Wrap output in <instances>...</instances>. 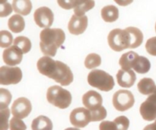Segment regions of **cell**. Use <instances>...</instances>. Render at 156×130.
I'll return each instance as SVG.
<instances>
[{"instance_id": "obj_19", "label": "cell", "mask_w": 156, "mask_h": 130, "mask_svg": "<svg viewBox=\"0 0 156 130\" xmlns=\"http://www.w3.org/2000/svg\"><path fill=\"white\" fill-rule=\"evenodd\" d=\"M101 17L105 22H114L118 19V9L113 5L105 6L101 9Z\"/></svg>"}, {"instance_id": "obj_16", "label": "cell", "mask_w": 156, "mask_h": 130, "mask_svg": "<svg viewBox=\"0 0 156 130\" xmlns=\"http://www.w3.org/2000/svg\"><path fill=\"white\" fill-rule=\"evenodd\" d=\"M12 7L18 15H27L32 10V3L29 0H14Z\"/></svg>"}, {"instance_id": "obj_13", "label": "cell", "mask_w": 156, "mask_h": 130, "mask_svg": "<svg viewBox=\"0 0 156 130\" xmlns=\"http://www.w3.org/2000/svg\"><path fill=\"white\" fill-rule=\"evenodd\" d=\"M88 27V17L77 16L74 15L72 16L68 24V30L72 34L79 35L83 33Z\"/></svg>"}, {"instance_id": "obj_21", "label": "cell", "mask_w": 156, "mask_h": 130, "mask_svg": "<svg viewBox=\"0 0 156 130\" xmlns=\"http://www.w3.org/2000/svg\"><path fill=\"white\" fill-rule=\"evenodd\" d=\"M126 30L129 32L131 39V49H135L140 47L143 41V33L139 28L135 27H128Z\"/></svg>"}, {"instance_id": "obj_5", "label": "cell", "mask_w": 156, "mask_h": 130, "mask_svg": "<svg viewBox=\"0 0 156 130\" xmlns=\"http://www.w3.org/2000/svg\"><path fill=\"white\" fill-rule=\"evenodd\" d=\"M108 41L110 47L117 52L129 48L131 44L130 35L126 29L116 28L112 30L108 34Z\"/></svg>"}, {"instance_id": "obj_39", "label": "cell", "mask_w": 156, "mask_h": 130, "mask_svg": "<svg viewBox=\"0 0 156 130\" xmlns=\"http://www.w3.org/2000/svg\"><path fill=\"white\" fill-rule=\"evenodd\" d=\"M155 32H156V24H155Z\"/></svg>"}, {"instance_id": "obj_23", "label": "cell", "mask_w": 156, "mask_h": 130, "mask_svg": "<svg viewBox=\"0 0 156 130\" xmlns=\"http://www.w3.org/2000/svg\"><path fill=\"white\" fill-rule=\"evenodd\" d=\"M138 56L136 53L133 51H129L123 53L119 60V64L121 66V69L123 71H129L133 67L134 60Z\"/></svg>"}, {"instance_id": "obj_24", "label": "cell", "mask_w": 156, "mask_h": 130, "mask_svg": "<svg viewBox=\"0 0 156 130\" xmlns=\"http://www.w3.org/2000/svg\"><path fill=\"white\" fill-rule=\"evenodd\" d=\"M94 1L91 0V1H82V0H79V4L76 5V7L74 9L75 15L77 16H84L85 13L88 11L91 10L94 8Z\"/></svg>"}, {"instance_id": "obj_8", "label": "cell", "mask_w": 156, "mask_h": 130, "mask_svg": "<svg viewBox=\"0 0 156 130\" xmlns=\"http://www.w3.org/2000/svg\"><path fill=\"white\" fill-rule=\"evenodd\" d=\"M70 123L76 128H84L91 122V112L85 107H79L73 110L70 114Z\"/></svg>"}, {"instance_id": "obj_37", "label": "cell", "mask_w": 156, "mask_h": 130, "mask_svg": "<svg viewBox=\"0 0 156 130\" xmlns=\"http://www.w3.org/2000/svg\"><path fill=\"white\" fill-rule=\"evenodd\" d=\"M143 130H156V120L153 123L146 126Z\"/></svg>"}, {"instance_id": "obj_22", "label": "cell", "mask_w": 156, "mask_h": 130, "mask_svg": "<svg viewBox=\"0 0 156 130\" xmlns=\"http://www.w3.org/2000/svg\"><path fill=\"white\" fill-rule=\"evenodd\" d=\"M9 28L14 33H20L25 27L24 19L20 15H14L11 17L8 21Z\"/></svg>"}, {"instance_id": "obj_17", "label": "cell", "mask_w": 156, "mask_h": 130, "mask_svg": "<svg viewBox=\"0 0 156 130\" xmlns=\"http://www.w3.org/2000/svg\"><path fill=\"white\" fill-rule=\"evenodd\" d=\"M151 63L149 59L145 56H137L133 64L132 69L140 74H146L150 70Z\"/></svg>"}, {"instance_id": "obj_38", "label": "cell", "mask_w": 156, "mask_h": 130, "mask_svg": "<svg viewBox=\"0 0 156 130\" xmlns=\"http://www.w3.org/2000/svg\"><path fill=\"white\" fill-rule=\"evenodd\" d=\"M65 130H80V129H78V128H72V127H69V128H67V129H66Z\"/></svg>"}, {"instance_id": "obj_27", "label": "cell", "mask_w": 156, "mask_h": 130, "mask_svg": "<svg viewBox=\"0 0 156 130\" xmlns=\"http://www.w3.org/2000/svg\"><path fill=\"white\" fill-rule=\"evenodd\" d=\"M12 100V94L9 90L1 88L0 89V109L8 108Z\"/></svg>"}, {"instance_id": "obj_34", "label": "cell", "mask_w": 156, "mask_h": 130, "mask_svg": "<svg viewBox=\"0 0 156 130\" xmlns=\"http://www.w3.org/2000/svg\"><path fill=\"white\" fill-rule=\"evenodd\" d=\"M146 50L151 56H156V37L149 38L146 41Z\"/></svg>"}, {"instance_id": "obj_30", "label": "cell", "mask_w": 156, "mask_h": 130, "mask_svg": "<svg viewBox=\"0 0 156 130\" xmlns=\"http://www.w3.org/2000/svg\"><path fill=\"white\" fill-rule=\"evenodd\" d=\"M116 126V130H128L129 126V120L125 116H120L114 120Z\"/></svg>"}, {"instance_id": "obj_35", "label": "cell", "mask_w": 156, "mask_h": 130, "mask_svg": "<svg viewBox=\"0 0 156 130\" xmlns=\"http://www.w3.org/2000/svg\"><path fill=\"white\" fill-rule=\"evenodd\" d=\"M79 0H73V1H58V4L60 7L64 9H75L78 4Z\"/></svg>"}, {"instance_id": "obj_11", "label": "cell", "mask_w": 156, "mask_h": 130, "mask_svg": "<svg viewBox=\"0 0 156 130\" xmlns=\"http://www.w3.org/2000/svg\"><path fill=\"white\" fill-rule=\"evenodd\" d=\"M34 21L40 27L50 28L53 24L54 15L50 9L46 6L38 8L34 14Z\"/></svg>"}, {"instance_id": "obj_36", "label": "cell", "mask_w": 156, "mask_h": 130, "mask_svg": "<svg viewBox=\"0 0 156 130\" xmlns=\"http://www.w3.org/2000/svg\"><path fill=\"white\" fill-rule=\"evenodd\" d=\"M99 130H116V126L114 122L103 121L99 126Z\"/></svg>"}, {"instance_id": "obj_31", "label": "cell", "mask_w": 156, "mask_h": 130, "mask_svg": "<svg viewBox=\"0 0 156 130\" xmlns=\"http://www.w3.org/2000/svg\"><path fill=\"white\" fill-rule=\"evenodd\" d=\"M1 117V128L0 130H8L9 129V118L10 116V111L9 108L0 109Z\"/></svg>"}, {"instance_id": "obj_18", "label": "cell", "mask_w": 156, "mask_h": 130, "mask_svg": "<svg viewBox=\"0 0 156 130\" xmlns=\"http://www.w3.org/2000/svg\"><path fill=\"white\" fill-rule=\"evenodd\" d=\"M139 91L144 95H150L155 91L156 85L155 82L150 78H143L137 85Z\"/></svg>"}, {"instance_id": "obj_32", "label": "cell", "mask_w": 156, "mask_h": 130, "mask_svg": "<svg viewBox=\"0 0 156 130\" xmlns=\"http://www.w3.org/2000/svg\"><path fill=\"white\" fill-rule=\"evenodd\" d=\"M9 129L10 130H26L27 126L21 119L13 117L9 122Z\"/></svg>"}, {"instance_id": "obj_33", "label": "cell", "mask_w": 156, "mask_h": 130, "mask_svg": "<svg viewBox=\"0 0 156 130\" xmlns=\"http://www.w3.org/2000/svg\"><path fill=\"white\" fill-rule=\"evenodd\" d=\"M12 7L9 2L6 1L0 2V17H6L10 15L12 12Z\"/></svg>"}, {"instance_id": "obj_12", "label": "cell", "mask_w": 156, "mask_h": 130, "mask_svg": "<svg viewBox=\"0 0 156 130\" xmlns=\"http://www.w3.org/2000/svg\"><path fill=\"white\" fill-rule=\"evenodd\" d=\"M3 61L9 66H15L21 63L23 58V52L16 46H12L5 49L2 54Z\"/></svg>"}, {"instance_id": "obj_10", "label": "cell", "mask_w": 156, "mask_h": 130, "mask_svg": "<svg viewBox=\"0 0 156 130\" xmlns=\"http://www.w3.org/2000/svg\"><path fill=\"white\" fill-rule=\"evenodd\" d=\"M32 105L30 100L26 97H19L12 104L11 112L14 117L18 119L26 118L30 114Z\"/></svg>"}, {"instance_id": "obj_29", "label": "cell", "mask_w": 156, "mask_h": 130, "mask_svg": "<svg viewBox=\"0 0 156 130\" xmlns=\"http://www.w3.org/2000/svg\"><path fill=\"white\" fill-rule=\"evenodd\" d=\"M90 112H91V122L102 121L107 117V111L104 107H101L95 111H91Z\"/></svg>"}, {"instance_id": "obj_6", "label": "cell", "mask_w": 156, "mask_h": 130, "mask_svg": "<svg viewBox=\"0 0 156 130\" xmlns=\"http://www.w3.org/2000/svg\"><path fill=\"white\" fill-rule=\"evenodd\" d=\"M135 98L128 90H119L113 96V105L118 111H126L133 107Z\"/></svg>"}, {"instance_id": "obj_26", "label": "cell", "mask_w": 156, "mask_h": 130, "mask_svg": "<svg viewBox=\"0 0 156 130\" xmlns=\"http://www.w3.org/2000/svg\"><path fill=\"white\" fill-rule=\"evenodd\" d=\"M101 64V58L97 53H90L86 56L85 60V65L88 69L98 67Z\"/></svg>"}, {"instance_id": "obj_2", "label": "cell", "mask_w": 156, "mask_h": 130, "mask_svg": "<svg viewBox=\"0 0 156 130\" xmlns=\"http://www.w3.org/2000/svg\"><path fill=\"white\" fill-rule=\"evenodd\" d=\"M40 47L45 56L53 57L57 50L63 44L66 34L60 28H46L40 33Z\"/></svg>"}, {"instance_id": "obj_9", "label": "cell", "mask_w": 156, "mask_h": 130, "mask_svg": "<svg viewBox=\"0 0 156 130\" xmlns=\"http://www.w3.org/2000/svg\"><path fill=\"white\" fill-rule=\"evenodd\" d=\"M140 112L143 120L146 121L156 120V88L155 91L142 104Z\"/></svg>"}, {"instance_id": "obj_7", "label": "cell", "mask_w": 156, "mask_h": 130, "mask_svg": "<svg viewBox=\"0 0 156 130\" xmlns=\"http://www.w3.org/2000/svg\"><path fill=\"white\" fill-rule=\"evenodd\" d=\"M22 79V72L18 67L3 65L0 68V84L2 85H16Z\"/></svg>"}, {"instance_id": "obj_25", "label": "cell", "mask_w": 156, "mask_h": 130, "mask_svg": "<svg viewBox=\"0 0 156 130\" xmlns=\"http://www.w3.org/2000/svg\"><path fill=\"white\" fill-rule=\"evenodd\" d=\"M14 45L18 47L23 53H27L31 49V42L30 39L24 36H19L14 40Z\"/></svg>"}, {"instance_id": "obj_1", "label": "cell", "mask_w": 156, "mask_h": 130, "mask_svg": "<svg viewBox=\"0 0 156 130\" xmlns=\"http://www.w3.org/2000/svg\"><path fill=\"white\" fill-rule=\"evenodd\" d=\"M37 68L41 74L53 79L62 86H68L73 82V73L69 67L49 56L41 57L37 61Z\"/></svg>"}, {"instance_id": "obj_3", "label": "cell", "mask_w": 156, "mask_h": 130, "mask_svg": "<svg viewBox=\"0 0 156 130\" xmlns=\"http://www.w3.org/2000/svg\"><path fill=\"white\" fill-rule=\"evenodd\" d=\"M47 99L48 102L59 109H66L72 103V94L60 86L50 87L47 90Z\"/></svg>"}, {"instance_id": "obj_28", "label": "cell", "mask_w": 156, "mask_h": 130, "mask_svg": "<svg viewBox=\"0 0 156 130\" xmlns=\"http://www.w3.org/2000/svg\"><path fill=\"white\" fill-rule=\"evenodd\" d=\"M0 47L2 48H9L13 42V36L8 30H1L0 32Z\"/></svg>"}, {"instance_id": "obj_14", "label": "cell", "mask_w": 156, "mask_h": 130, "mask_svg": "<svg viewBox=\"0 0 156 130\" xmlns=\"http://www.w3.org/2000/svg\"><path fill=\"white\" fill-rule=\"evenodd\" d=\"M82 103L85 108L90 111L101 107L103 99L101 95L95 91H88L82 97Z\"/></svg>"}, {"instance_id": "obj_4", "label": "cell", "mask_w": 156, "mask_h": 130, "mask_svg": "<svg viewBox=\"0 0 156 130\" xmlns=\"http://www.w3.org/2000/svg\"><path fill=\"white\" fill-rule=\"evenodd\" d=\"M88 82L91 86L102 91H110L114 88V78L103 70L95 69L89 72Z\"/></svg>"}, {"instance_id": "obj_20", "label": "cell", "mask_w": 156, "mask_h": 130, "mask_svg": "<svg viewBox=\"0 0 156 130\" xmlns=\"http://www.w3.org/2000/svg\"><path fill=\"white\" fill-rule=\"evenodd\" d=\"M32 130H53V123L48 117L39 116L31 123Z\"/></svg>"}, {"instance_id": "obj_15", "label": "cell", "mask_w": 156, "mask_h": 130, "mask_svg": "<svg viewBox=\"0 0 156 130\" xmlns=\"http://www.w3.org/2000/svg\"><path fill=\"white\" fill-rule=\"evenodd\" d=\"M117 83L120 87L129 88L134 85L136 79V73L133 70L129 71H123L119 70L117 74Z\"/></svg>"}]
</instances>
